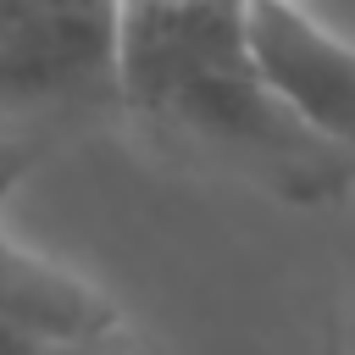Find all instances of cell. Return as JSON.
Listing matches in <instances>:
<instances>
[{"label": "cell", "instance_id": "5b68a950", "mask_svg": "<svg viewBox=\"0 0 355 355\" xmlns=\"http://www.w3.org/2000/svg\"><path fill=\"white\" fill-rule=\"evenodd\" d=\"M33 355H155L128 322L122 327H111V333H94V338H67V344H44V349H33Z\"/></svg>", "mask_w": 355, "mask_h": 355}, {"label": "cell", "instance_id": "7a4b0ae2", "mask_svg": "<svg viewBox=\"0 0 355 355\" xmlns=\"http://www.w3.org/2000/svg\"><path fill=\"white\" fill-rule=\"evenodd\" d=\"M122 122V0H0V139Z\"/></svg>", "mask_w": 355, "mask_h": 355}, {"label": "cell", "instance_id": "6da1fadb", "mask_svg": "<svg viewBox=\"0 0 355 355\" xmlns=\"http://www.w3.org/2000/svg\"><path fill=\"white\" fill-rule=\"evenodd\" d=\"M122 122L172 166L294 211L355 194V166L266 83L239 0H122Z\"/></svg>", "mask_w": 355, "mask_h": 355}, {"label": "cell", "instance_id": "52a82bcc", "mask_svg": "<svg viewBox=\"0 0 355 355\" xmlns=\"http://www.w3.org/2000/svg\"><path fill=\"white\" fill-rule=\"evenodd\" d=\"M338 338H344V355H355V311L344 316V333H338Z\"/></svg>", "mask_w": 355, "mask_h": 355}, {"label": "cell", "instance_id": "3957f363", "mask_svg": "<svg viewBox=\"0 0 355 355\" xmlns=\"http://www.w3.org/2000/svg\"><path fill=\"white\" fill-rule=\"evenodd\" d=\"M250 50L277 100L355 166V39L300 0H239Z\"/></svg>", "mask_w": 355, "mask_h": 355}, {"label": "cell", "instance_id": "8992f818", "mask_svg": "<svg viewBox=\"0 0 355 355\" xmlns=\"http://www.w3.org/2000/svg\"><path fill=\"white\" fill-rule=\"evenodd\" d=\"M0 355H33V344H22L17 333H6V327H0Z\"/></svg>", "mask_w": 355, "mask_h": 355}, {"label": "cell", "instance_id": "277c9868", "mask_svg": "<svg viewBox=\"0 0 355 355\" xmlns=\"http://www.w3.org/2000/svg\"><path fill=\"white\" fill-rule=\"evenodd\" d=\"M128 316L100 283H89L83 272H72L67 261L44 250H28L22 239L0 227V327L6 333L44 349V344L111 333Z\"/></svg>", "mask_w": 355, "mask_h": 355}]
</instances>
